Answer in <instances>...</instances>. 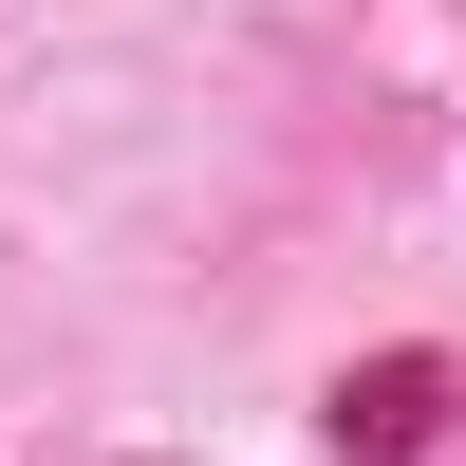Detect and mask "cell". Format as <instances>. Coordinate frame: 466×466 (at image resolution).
<instances>
[{"label":"cell","mask_w":466,"mask_h":466,"mask_svg":"<svg viewBox=\"0 0 466 466\" xmlns=\"http://www.w3.org/2000/svg\"><path fill=\"white\" fill-rule=\"evenodd\" d=\"M336 430H373V448H430V430H448V410H430V373H410V355H392V373H373V392H336Z\"/></svg>","instance_id":"6da1fadb"}]
</instances>
